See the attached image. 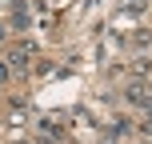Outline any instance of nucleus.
Returning a JSON list of instances; mask_svg holds the SVG:
<instances>
[{"instance_id": "1", "label": "nucleus", "mask_w": 152, "mask_h": 144, "mask_svg": "<svg viewBox=\"0 0 152 144\" xmlns=\"http://www.w3.org/2000/svg\"><path fill=\"white\" fill-rule=\"evenodd\" d=\"M128 96L136 100V104H152V92L144 88V84H132V88H128Z\"/></svg>"}]
</instances>
